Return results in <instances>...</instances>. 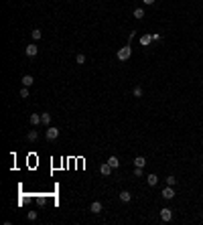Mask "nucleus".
<instances>
[{"label": "nucleus", "mask_w": 203, "mask_h": 225, "mask_svg": "<svg viewBox=\"0 0 203 225\" xmlns=\"http://www.w3.org/2000/svg\"><path fill=\"white\" fill-rule=\"evenodd\" d=\"M130 55H132V49H130V45H126V47L118 49V53H116V57H118V61H128Z\"/></svg>", "instance_id": "obj_1"}, {"label": "nucleus", "mask_w": 203, "mask_h": 225, "mask_svg": "<svg viewBox=\"0 0 203 225\" xmlns=\"http://www.w3.org/2000/svg\"><path fill=\"white\" fill-rule=\"evenodd\" d=\"M45 136H47V140H57V136H59V128H55V126H49L47 132H45Z\"/></svg>", "instance_id": "obj_2"}, {"label": "nucleus", "mask_w": 203, "mask_h": 225, "mask_svg": "<svg viewBox=\"0 0 203 225\" xmlns=\"http://www.w3.org/2000/svg\"><path fill=\"white\" fill-rule=\"evenodd\" d=\"M161 219L162 221H171V219H173V209H169V207L161 209Z\"/></svg>", "instance_id": "obj_3"}, {"label": "nucleus", "mask_w": 203, "mask_h": 225, "mask_svg": "<svg viewBox=\"0 0 203 225\" xmlns=\"http://www.w3.org/2000/svg\"><path fill=\"white\" fill-rule=\"evenodd\" d=\"M162 197L167 199V201H171V199H175V189H173V187H169V184H167V189H165V191H162Z\"/></svg>", "instance_id": "obj_4"}, {"label": "nucleus", "mask_w": 203, "mask_h": 225, "mask_svg": "<svg viewBox=\"0 0 203 225\" xmlns=\"http://www.w3.org/2000/svg\"><path fill=\"white\" fill-rule=\"evenodd\" d=\"M37 53H39V47H37V45H28V47L25 49V55H27V57H35Z\"/></svg>", "instance_id": "obj_5"}, {"label": "nucleus", "mask_w": 203, "mask_h": 225, "mask_svg": "<svg viewBox=\"0 0 203 225\" xmlns=\"http://www.w3.org/2000/svg\"><path fill=\"white\" fill-rule=\"evenodd\" d=\"M112 171H114V168L110 166V162H104V164H102V166H100V172H102V174H104V177H108V174H110V172H112Z\"/></svg>", "instance_id": "obj_6"}, {"label": "nucleus", "mask_w": 203, "mask_h": 225, "mask_svg": "<svg viewBox=\"0 0 203 225\" xmlns=\"http://www.w3.org/2000/svg\"><path fill=\"white\" fill-rule=\"evenodd\" d=\"M20 81H22L25 87H31V85L35 83V79H33V75H22V79H20Z\"/></svg>", "instance_id": "obj_7"}, {"label": "nucleus", "mask_w": 203, "mask_h": 225, "mask_svg": "<svg viewBox=\"0 0 203 225\" xmlns=\"http://www.w3.org/2000/svg\"><path fill=\"white\" fill-rule=\"evenodd\" d=\"M28 122L33 124V126H39V124H43V122H41V114H31V116H28Z\"/></svg>", "instance_id": "obj_8"}, {"label": "nucleus", "mask_w": 203, "mask_h": 225, "mask_svg": "<svg viewBox=\"0 0 203 225\" xmlns=\"http://www.w3.org/2000/svg\"><path fill=\"white\" fill-rule=\"evenodd\" d=\"M102 209H104V207H102L100 201H94V203L89 205V211H94V213H102Z\"/></svg>", "instance_id": "obj_9"}, {"label": "nucleus", "mask_w": 203, "mask_h": 225, "mask_svg": "<svg viewBox=\"0 0 203 225\" xmlns=\"http://www.w3.org/2000/svg\"><path fill=\"white\" fill-rule=\"evenodd\" d=\"M150 41H152V34H142V37H140V45H142V47H148Z\"/></svg>", "instance_id": "obj_10"}, {"label": "nucleus", "mask_w": 203, "mask_h": 225, "mask_svg": "<svg viewBox=\"0 0 203 225\" xmlns=\"http://www.w3.org/2000/svg\"><path fill=\"white\" fill-rule=\"evenodd\" d=\"M144 164H146V158H144V156H136V158H134V166L144 168Z\"/></svg>", "instance_id": "obj_11"}, {"label": "nucleus", "mask_w": 203, "mask_h": 225, "mask_svg": "<svg viewBox=\"0 0 203 225\" xmlns=\"http://www.w3.org/2000/svg\"><path fill=\"white\" fill-rule=\"evenodd\" d=\"M130 199H132V195H130L128 191H122L120 193V201H122V203H130Z\"/></svg>", "instance_id": "obj_12"}, {"label": "nucleus", "mask_w": 203, "mask_h": 225, "mask_svg": "<svg viewBox=\"0 0 203 225\" xmlns=\"http://www.w3.org/2000/svg\"><path fill=\"white\" fill-rule=\"evenodd\" d=\"M108 162H110V166H112V168H118V166H120V160H118V156H110V158H108Z\"/></svg>", "instance_id": "obj_13"}, {"label": "nucleus", "mask_w": 203, "mask_h": 225, "mask_svg": "<svg viewBox=\"0 0 203 225\" xmlns=\"http://www.w3.org/2000/svg\"><path fill=\"white\" fill-rule=\"evenodd\" d=\"M146 181H148V184H150V187L158 184V177H156V174H148V177H146Z\"/></svg>", "instance_id": "obj_14"}, {"label": "nucleus", "mask_w": 203, "mask_h": 225, "mask_svg": "<svg viewBox=\"0 0 203 225\" xmlns=\"http://www.w3.org/2000/svg\"><path fill=\"white\" fill-rule=\"evenodd\" d=\"M41 122L45 124V126H49V124H51V114H47V112L41 114Z\"/></svg>", "instance_id": "obj_15"}, {"label": "nucleus", "mask_w": 203, "mask_h": 225, "mask_svg": "<svg viewBox=\"0 0 203 225\" xmlns=\"http://www.w3.org/2000/svg\"><path fill=\"white\" fill-rule=\"evenodd\" d=\"M37 138H39V134H37V130H31V132L27 134V140H28V142H35Z\"/></svg>", "instance_id": "obj_16"}, {"label": "nucleus", "mask_w": 203, "mask_h": 225, "mask_svg": "<svg viewBox=\"0 0 203 225\" xmlns=\"http://www.w3.org/2000/svg\"><path fill=\"white\" fill-rule=\"evenodd\" d=\"M31 37H33V39H35V41H39V39H41V37H43V31H41V28H35V31H33V33H31Z\"/></svg>", "instance_id": "obj_17"}, {"label": "nucleus", "mask_w": 203, "mask_h": 225, "mask_svg": "<svg viewBox=\"0 0 203 225\" xmlns=\"http://www.w3.org/2000/svg\"><path fill=\"white\" fill-rule=\"evenodd\" d=\"M75 61H77V65H83V63H85V55L77 53V55H75Z\"/></svg>", "instance_id": "obj_18"}, {"label": "nucleus", "mask_w": 203, "mask_h": 225, "mask_svg": "<svg viewBox=\"0 0 203 225\" xmlns=\"http://www.w3.org/2000/svg\"><path fill=\"white\" fill-rule=\"evenodd\" d=\"M132 93H134V97H142V87H140V85H136V87L132 89Z\"/></svg>", "instance_id": "obj_19"}, {"label": "nucleus", "mask_w": 203, "mask_h": 225, "mask_svg": "<svg viewBox=\"0 0 203 225\" xmlns=\"http://www.w3.org/2000/svg\"><path fill=\"white\" fill-rule=\"evenodd\" d=\"M142 16H144V10H142V8H136V10H134V18H138V21H140Z\"/></svg>", "instance_id": "obj_20"}, {"label": "nucleus", "mask_w": 203, "mask_h": 225, "mask_svg": "<svg viewBox=\"0 0 203 225\" xmlns=\"http://www.w3.org/2000/svg\"><path fill=\"white\" fill-rule=\"evenodd\" d=\"M167 184H169V187H175V184H177V178H175V177H167Z\"/></svg>", "instance_id": "obj_21"}, {"label": "nucleus", "mask_w": 203, "mask_h": 225, "mask_svg": "<svg viewBox=\"0 0 203 225\" xmlns=\"http://www.w3.org/2000/svg\"><path fill=\"white\" fill-rule=\"evenodd\" d=\"M28 221H35V219H37V211H28Z\"/></svg>", "instance_id": "obj_22"}, {"label": "nucleus", "mask_w": 203, "mask_h": 225, "mask_svg": "<svg viewBox=\"0 0 203 225\" xmlns=\"http://www.w3.org/2000/svg\"><path fill=\"white\" fill-rule=\"evenodd\" d=\"M20 97H28V87H22V89H20Z\"/></svg>", "instance_id": "obj_23"}, {"label": "nucleus", "mask_w": 203, "mask_h": 225, "mask_svg": "<svg viewBox=\"0 0 203 225\" xmlns=\"http://www.w3.org/2000/svg\"><path fill=\"white\" fill-rule=\"evenodd\" d=\"M152 41L161 43V41H162V37H161V34H158V33H155V34H152Z\"/></svg>", "instance_id": "obj_24"}, {"label": "nucleus", "mask_w": 203, "mask_h": 225, "mask_svg": "<svg viewBox=\"0 0 203 225\" xmlns=\"http://www.w3.org/2000/svg\"><path fill=\"white\" fill-rule=\"evenodd\" d=\"M134 177H142V168H138V166H136V171H134Z\"/></svg>", "instance_id": "obj_25"}, {"label": "nucleus", "mask_w": 203, "mask_h": 225, "mask_svg": "<svg viewBox=\"0 0 203 225\" xmlns=\"http://www.w3.org/2000/svg\"><path fill=\"white\" fill-rule=\"evenodd\" d=\"M142 2H144V4H148V6H150V4H155V0H142Z\"/></svg>", "instance_id": "obj_26"}]
</instances>
